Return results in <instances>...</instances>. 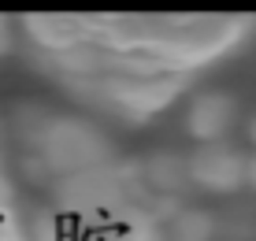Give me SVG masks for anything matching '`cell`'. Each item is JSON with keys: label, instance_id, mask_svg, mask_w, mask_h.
Segmentation results:
<instances>
[{"label": "cell", "instance_id": "cell-1", "mask_svg": "<svg viewBox=\"0 0 256 241\" xmlns=\"http://www.w3.org/2000/svg\"><path fill=\"white\" fill-rule=\"evenodd\" d=\"M256 15H19L15 48L70 108L112 126H148L212 67L238 56Z\"/></svg>", "mask_w": 256, "mask_h": 241}, {"label": "cell", "instance_id": "cell-2", "mask_svg": "<svg viewBox=\"0 0 256 241\" xmlns=\"http://www.w3.org/2000/svg\"><path fill=\"white\" fill-rule=\"evenodd\" d=\"M8 141L15 148L22 174L45 186L48 193L78 174H93L119 164V152L104 122L90 119L78 108L26 104L8 122Z\"/></svg>", "mask_w": 256, "mask_h": 241}, {"label": "cell", "instance_id": "cell-3", "mask_svg": "<svg viewBox=\"0 0 256 241\" xmlns=\"http://www.w3.org/2000/svg\"><path fill=\"white\" fill-rule=\"evenodd\" d=\"M186 174L197 190L204 193H234L245 186V156L226 141H212V145H197L193 156L186 160Z\"/></svg>", "mask_w": 256, "mask_h": 241}, {"label": "cell", "instance_id": "cell-4", "mask_svg": "<svg viewBox=\"0 0 256 241\" xmlns=\"http://www.w3.org/2000/svg\"><path fill=\"white\" fill-rule=\"evenodd\" d=\"M234 119H238L234 96L223 93V89H204V93L193 96L186 112V130L197 145H212V141H223L230 134Z\"/></svg>", "mask_w": 256, "mask_h": 241}, {"label": "cell", "instance_id": "cell-5", "mask_svg": "<svg viewBox=\"0 0 256 241\" xmlns=\"http://www.w3.org/2000/svg\"><path fill=\"white\" fill-rule=\"evenodd\" d=\"M0 241H34L30 219L22 212L19 190H15V178H12V160H8L4 141H0Z\"/></svg>", "mask_w": 256, "mask_h": 241}, {"label": "cell", "instance_id": "cell-6", "mask_svg": "<svg viewBox=\"0 0 256 241\" xmlns=\"http://www.w3.org/2000/svg\"><path fill=\"white\" fill-rule=\"evenodd\" d=\"M212 234H216V222L200 208L178 212L174 222H171V241H212Z\"/></svg>", "mask_w": 256, "mask_h": 241}, {"label": "cell", "instance_id": "cell-7", "mask_svg": "<svg viewBox=\"0 0 256 241\" xmlns=\"http://www.w3.org/2000/svg\"><path fill=\"white\" fill-rule=\"evenodd\" d=\"M8 44H15V22L0 15V52H4Z\"/></svg>", "mask_w": 256, "mask_h": 241}, {"label": "cell", "instance_id": "cell-8", "mask_svg": "<svg viewBox=\"0 0 256 241\" xmlns=\"http://www.w3.org/2000/svg\"><path fill=\"white\" fill-rule=\"evenodd\" d=\"M245 186L256 193V152L252 156H245Z\"/></svg>", "mask_w": 256, "mask_h": 241}]
</instances>
